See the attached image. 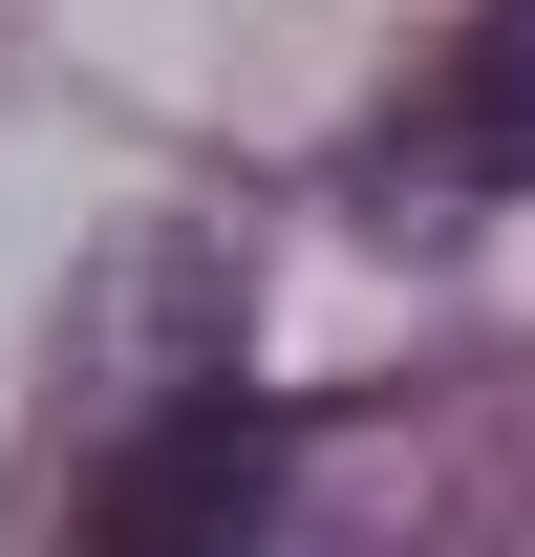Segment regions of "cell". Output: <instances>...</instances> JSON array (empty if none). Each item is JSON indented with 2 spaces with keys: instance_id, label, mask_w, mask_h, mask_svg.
I'll return each instance as SVG.
<instances>
[{
  "instance_id": "1",
  "label": "cell",
  "mask_w": 535,
  "mask_h": 557,
  "mask_svg": "<svg viewBox=\"0 0 535 557\" xmlns=\"http://www.w3.org/2000/svg\"><path fill=\"white\" fill-rule=\"evenodd\" d=\"M65 557H278V408L258 386H194L108 450V493L65 515Z\"/></svg>"
},
{
  "instance_id": "2",
  "label": "cell",
  "mask_w": 535,
  "mask_h": 557,
  "mask_svg": "<svg viewBox=\"0 0 535 557\" xmlns=\"http://www.w3.org/2000/svg\"><path fill=\"white\" fill-rule=\"evenodd\" d=\"M386 172H407V194H535V0L471 22L428 108H386Z\"/></svg>"
}]
</instances>
